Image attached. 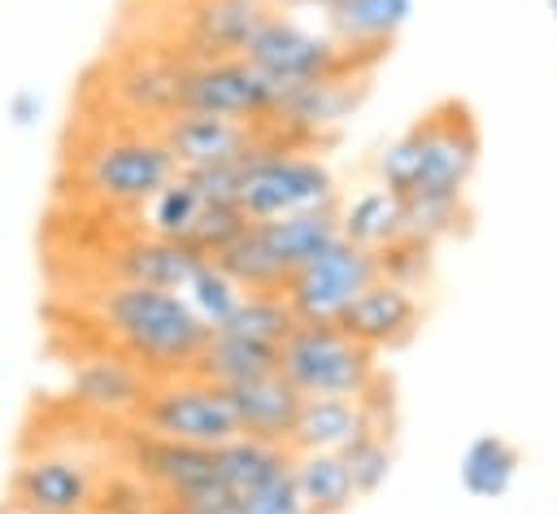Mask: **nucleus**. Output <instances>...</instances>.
Segmentation results:
<instances>
[{
    "label": "nucleus",
    "mask_w": 557,
    "mask_h": 514,
    "mask_svg": "<svg viewBox=\"0 0 557 514\" xmlns=\"http://www.w3.org/2000/svg\"><path fill=\"white\" fill-rule=\"evenodd\" d=\"M91 309H96V322L117 344V353L135 357L152 379L191 375L213 335L196 318V309L187 305L183 292H165V287H148V283L113 279V283L96 287Z\"/></svg>",
    "instance_id": "obj_1"
},
{
    "label": "nucleus",
    "mask_w": 557,
    "mask_h": 514,
    "mask_svg": "<svg viewBox=\"0 0 557 514\" xmlns=\"http://www.w3.org/2000/svg\"><path fill=\"white\" fill-rule=\"evenodd\" d=\"M235 514H313V510L300 501V492H296V484H292V475H287L283 484H274V488H265V492L239 501Z\"/></svg>",
    "instance_id": "obj_34"
},
{
    "label": "nucleus",
    "mask_w": 557,
    "mask_h": 514,
    "mask_svg": "<svg viewBox=\"0 0 557 514\" xmlns=\"http://www.w3.org/2000/svg\"><path fill=\"white\" fill-rule=\"evenodd\" d=\"M431 253L435 244L426 240H413V235H396L392 244H383L374 257H379V274L392 279V283H405V287H422L431 279Z\"/></svg>",
    "instance_id": "obj_33"
},
{
    "label": "nucleus",
    "mask_w": 557,
    "mask_h": 514,
    "mask_svg": "<svg viewBox=\"0 0 557 514\" xmlns=\"http://www.w3.org/2000/svg\"><path fill=\"white\" fill-rule=\"evenodd\" d=\"M296 327H300V318L283 292H248L239 314L226 322V331H239V335H252L265 344H283Z\"/></svg>",
    "instance_id": "obj_30"
},
{
    "label": "nucleus",
    "mask_w": 557,
    "mask_h": 514,
    "mask_svg": "<svg viewBox=\"0 0 557 514\" xmlns=\"http://www.w3.org/2000/svg\"><path fill=\"white\" fill-rule=\"evenodd\" d=\"M278 375L300 396H361L383 370L379 353L344 335L335 322H300L283 340Z\"/></svg>",
    "instance_id": "obj_5"
},
{
    "label": "nucleus",
    "mask_w": 557,
    "mask_h": 514,
    "mask_svg": "<svg viewBox=\"0 0 557 514\" xmlns=\"http://www.w3.org/2000/svg\"><path fill=\"white\" fill-rule=\"evenodd\" d=\"M157 131L183 174L244 161L274 135L270 122H235V118H213V113H174Z\"/></svg>",
    "instance_id": "obj_10"
},
{
    "label": "nucleus",
    "mask_w": 557,
    "mask_h": 514,
    "mask_svg": "<svg viewBox=\"0 0 557 514\" xmlns=\"http://www.w3.org/2000/svg\"><path fill=\"white\" fill-rule=\"evenodd\" d=\"M200 213H205V196H200V187H196V179L191 174H174L148 205H144V231L148 235H161V240H191V231H196V222H200Z\"/></svg>",
    "instance_id": "obj_28"
},
{
    "label": "nucleus",
    "mask_w": 557,
    "mask_h": 514,
    "mask_svg": "<svg viewBox=\"0 0 557 514\" xmlns=\"http://www.w3.org/2000/svg\"><path fill=\"white\" fill-rule=\"evenodd\" d=\"M548 13H553V22H557V0H548Z\"/></svg>",
    "instance_id": "obj_36"
},
{
    "label": "nucleus",
    "mask_w": 557,
    "mask_h": 514,
    "mask_svg": "<svg viewBox=\"0 0 557 514\" xmlns=\"http://www.w3.org/2000/svg\"><path fill=\"white\" fill-rule=\"evenodd\" d=\"M335 205V174L300 152L278 126L274 135L244 161V183H239V209L248 222H270L305 209H326Z\"/></svg>",
    "instance_id": "obj_3"
},
{
    "label": "nucleus",
    "mask_w": 557,
    "mask_h": 514,
    "mask_svg": "<svg viewBox=\"0 0 557 514\" xmlns=\"http://www.w3.org/2000/svg\"><path fill=\"white\" fill-rule=\"evenodd\" d=\"M213 261H218L244 292H283L287 279H292V270H287V266L270 253V244L261 240L257 222H248Z\"/></svg>",
    "instance_id": "obj_27"
},
{
    "label": "nucleus",
    "mask_w": 557,
    "mask_h": 514,
    "mask_svg": "<svg viewBox=\"0 0 557 514\" xmlns=\"http://www.w3.org/2000/svg\"><path fill=\"white\" fill-rule=\"evenodd\" d=\"M183 296H187V305L196 309V318H200L209 331H222V327L239 314V305H244L248 292L209 257V261L191 274V283L183 287Z\"/></svg>",
    "instance_id": "obj_29"
},
{
    "label": "nucleus",
    "mask_w": 557,
    "mask_h": 514,
    "mask_svg": "<svg viewBox=\"0 0 557 514\" xmlns=\"http://www.w3.org/2000/svg\"><path fill=\"white\" fill-rule=\"evenodd\" d=\"M405 205V235L413 240H426V244H440L448 235H457L466 222H470V209L466 200H400Z\"/></svg>",
    "instance_id": "obj_32"
},
{
    "label": "nucleus",
    "mask_w": 557,
    "mask_h": 514,
    "mask_svg": "<svg viewBox=\"0 0 557 514\" xmlns=\"http://www.w3.org/2000/svg\"><path fill=\"white\" fill-rule=\"evenodd\" d=\"M344 335H352L357 344L374 348V353H392V348H405L418 327H422V301L413 287L405 283H392V279H374L335 322Z\"/></svg>",
    "instance_id": "obj_13"
},
{
    "label": "nucleus",
    "mask_w": 557,
    "mask_h": 514,
    "mask_svg": "<svg viewBox=\"0 0 557 514\" xmlns=\"http://www.w3.org/2000/svg\"><path fill=\"white\" fill-rule=\"evenodd\" d=\"M13 505L26 514H87L96 510V479L70 453H35L13 470Z\"/></svg>",
    "instance_id": "obj_12"
},
{
    "label": "nucleus",
    "mask_w": 557,
    "mask_h": 514,
    "mask_svg": "<svg viewBox=\"0 0 557 514\" xmlns=\"http://www.w3.org/2000/svg\"><path fill=\"white\" fill-rule=\"evenodd\" d=\"M361 96H366V74H344V78H318V83L283 87L270 126H278L292 144H305V139H318L322 131L339 126L361 105Z\"/></svg>",
    "instance_id": "obj_14"
},
{
    "label": "nucleus",
    "mask_w": 557,
    "mask_h": 514,
    "mask_svg": "<svg viewBox=\"0 0 557 514\" xmlns=\"http://www.w3.org/2000/svg\"><path fill=\"white\" fill-rule=\"evenodd\" d=\"M152 375L126 357V353H91V357H78L70 366V396L74 405L100 414V418H126L135 423V414L144 409L148 392H152Z\"/></svg>",
    "instance_id": "obj_11"
},
{
    "label": "nucleus",
    "mask_w": 557,
    "mask_h": 514,
    "mask_svg": "<svg viewBox=\"0 0 557 514\" xmlns=\"http://www.w3.org/2000/svg\"><path fill=\"white\" fill-rule=\"evenodd\" d=\"M292 484L313 514H344L361 497L344 453H296Z\"/></svg>",
    "instance_id": "obj_25"
},
{
    "label": "nucleus",
    "mask_w": 557,
    "mask_h": 514,
    "mask_svg": "<svg viewBox=\"0 0 557 514\" xmlns=\"http://www.w3.org/2000/svg\"><path fill=\"white\" fill-rule=\"evenodd\" d=\"M278 362H283V344H265V340L222 327L209 335V344L196 362V375L213 379L218 388H235V383H248L261 375H278Z\"/></svg>",
    "instance_id": "obj_21"
},
{
    "label": "nucleus",
    "mask_w": 557,
    "mask_h": 514,
    "mask_svg": "<svg viewBox=\"0 0 557 514\" xmlns=\"http://www.w3.org/2000/svg\"><path fill=\"white\" fill-rule=\"evenodd\" d=\"M226 396L235 405L239 436L274 440V444H287L292 440V427H296V414H300V401L305 396L283 375H261V379L235 383V388H226Z\"/></svg>",
    "instance_id": "obj_18"
},
{
    "label": "nucleus",
    "mask_w": 557,
    "mask_h": 514,
    "mask_svg": "<svg viewBox=\"0 0 557 514\" xmlns=\"http://www.w3.org/2000/svg\"><path fill=\"white\" fill-rule=\"evenodd\" d=\"M344 462H348L352 484H357L361 497L379 492V488L387 484V475H392V462H396L392 436H383V431H374V427H361L357 440L344 449Z\"/></svg>",
    "instance_id": "obj_31"
},
{
    "label": "nucleus",
    "mask_w": 557,
    "mask_h": 514,
    "mask_svg": "<svg viewBox=\"0 0 557 514\" xmlns=\"http://www.w3.org/2000/svg\"><path fill=\"white\" fill-rule=\"evenodd\" d=\"M483 135L466 100H440L409 131H400L374 161L379 183L400 200H466Z\"/></svg>",
    "instance_id": "obj_2"
},
{
    "label": "nucleus",
    "mask_w": 557,
    "mask_h": 514,
    "mask_svg": "<svg viewBox=\"0 0 557 514\" xmlns=\"http://www.w3.org/2000/svg\"><path fill=\"white\" fill-rule=\"evenodd\" d=\"M209 257L183 240H161V235H135L126 244L113 248V279L126 283H148V287H165V292H183L191 283V274L205 266Z\"/></svg>",
    "instance_id": "obj_17"
},
{
    "label": "nucleus",
    "mask_w": 557,
    "mask_h": 514,
    "mask_svg": "<svg viewBox=\"0 0 557 514\" xmlns=\"http://www.w3.org/2000/svg\"><path fill=\"white\" fill-rule=\"evenodd\" d=\"M135 427L165 436V440L200 444V449H222L226 440L239 436V418H235L226 388H218L213 379H205L196 370L157 379L144 409L135 414Z\"/></svg>",
    "instance_id": "obj_6"
},
{
    "label": "nucleus",
    "mask_w": 557,
    "mask_h": 514,
    "mask_svg": "<svg viewBox=\"0 0 557 514\" xmlns=\"http://www.w3.org/2000/svg\"><path fill=\"white\" fill-rule=\"evenodd\" d=\"M87 514H104V510H87ZM109 514H117V510H109Z\"/></svg>",
    "instance_id": "obj_37"
},
{
    "label": "nucleus",
    "mask_w": 557,
    "mask_h": 514,
    "mask_svg": "<svg viewBox=\"0 0 557 514\" xmlns=\"http://www.w3.org/2000/svg\"><path fill=\"white\" fill-rule=\"evenodd\" d=\"M287 4H309L322 13L326 30L352 48V52H366V57H383L387 44L405 30L409 13H413V0H287Z\"/></svg>",
    "instance_id": "obj_16"
},
{
    "label": "nucleus",
    "mask_w": 557,
    "mask_h": 514,
    "mask_svg": "<svg viewBox=\"0 0 557 514\" xmlns=\"http://www.w3.org/2000/svg\"><path fill=\"white\" fill-rule=\"evenodd\" d=\"M379 279V257L370 248L331 240L318 257L292 270L283 296L292 301L300 322H339V314Z\"/></svg>",
    "instance_id": "obj_8"
},
{
    "label": "nucleus",
    "mask_w": 557,
    "mask_h": 514,
    "mask_svg": "<svg viewBox=\"0 0 557 514\" xmlns=\"http://www.w3.org/2000/svg\"><path fill=\"white\" fill-rule=\"evenodd\" d=\"M339 235L357 248L379 253L383 244H392L396 235H405V205L396 192H387L383 183L352 196L348 205H339Z\"/></svg>",
    "instance_id": "obj_26"
},
{
    "label": "nucleus",
    "mask_w": 557,
    "mask_h": 514,
    "mask_svg": "<svg viewBox=\"0 0 557 514\" xmlns=\"http://www.w3.org/2000/svg\"><path fill=\"white\" fill-rule=\"evenodd\" d=\"M257 231L270 244V253L287 270H296L309 257H318L331 240H339V205L305 209V213H287V218H270V222H257Z\"/></svg>",
    "instance_id": "obj_23"
},
{
    "label": "nucleus",
    "mask_w": 557,
    "mask_h": 514,
    "mask_svg": "<svg viewBox=\"0 0 557 514\" xmlns=\"http://www.w3.org/2000/svg\"><path fill=\"white\" fill-rule=\"evenodd\" d=\"M518 466H522V453L513 440L496 436V431H483L474 436L466 449H461V462H457V479L461 488L474 497V501H496L513 488L518 479Z\"/></svg>",
    "instance_id": "obj_24"
},
{
    "label": "nucleus",
    "mask_w": 557,
    "mask_h": 514,
    "mask_svg": "<svg viewBox=\"0 0 557 514\" xmlns=\"http://www.w3.org/2000/svg\"><path fill=\"white\" fill-rule=\"evenodd\" d=\"M244 57L283 91L318 78H344V74H370L374 57L344 48L331 30H309L287 13H270L261 30L248 39Z\"/></svg>",
    "instance_id": "obj_4"
},
{
    "label": "nucleus",
    "mask_w": 557,
    "mask_h": 514,
    "mask_svg": "<svg viewBox=\"0 0 557 514\" xmlns=\"http://www.w3.org/2000/svg\"><path fill=\"white\" fill-rule=\"evenodd\" d=\"M183 78H187V57H139L117 74V96L126 100L131 113L170 122L183 113Z\"/></svg>",
    "instance_id": "obj_20"
},
{
    "label": "nucleus",
    "mask_w": 557,
    "mask_h": 514,
    "mask_svg": "<svg viewBox=\"0 0 557 514\" xmlns=\"http://www.w3.org/2000/svg\"><path fill=\"white\" fill-rule=\"evenodd\" d=\"M178 174L161 131H126L100 139L83 161V183L109 205H148Z\"/></svg>",
    "instance_id": "obj_7"
},
{
    "label": "nucleus",
    "mask_w": 557,
    "mask_h": 514,
    "mask_svg": "<svg viewBox=\"0 0 557 514\" xmlns=\"http://www.w3.org/2000/svg\"><path fill=\"white\" fill-rule=\"evenodd\" d=\"M4 113H9V122H13L17 131H26V126H35V122L44 118V96H39L35 87H17V91L9 96V105H4Z\"/></svg>",
    "instance_id": "obj_35"
},
{
    "label": "nucleus",
    "mask_w": 557,
    "mask_h": 514,
    "mask_svg": "<svg viewBox=\"0 0 557 514\" xmlns=\"http://www.w3.org/2000/svg\"><path fill=\"white\" fill-rule=\"evenodd\" d=\"M270 0H191L187 9V61L244 57L248 39L270 17Z\"/></svg>",
    "instance_id": "obj_15"
},
{
    "label": "nucleus",
    "mask_w": 557,
    "mask_h": 514,
    "mask_svg": "<svg viewBox=\"0 0 557 514\" xmlns=\"http://www.w3.org/2000/svg\"><path fill=\"white\" fill-rule=\"evenodd\" d=\"M278 109V87L248 57L187 61L183 113H213L235 122H270Z\"/></svg>",
    "instance_id": "obj_9"
},
{
    "label": "nucleus",
    "mask_w": 557,
    "mask_h": 514,
    "mask_svg": "<svg viewBox=\"0 0 557 514\" xmlns=\"http://www.w3.org/2000/svg\"><path fill=\"white\" fill-rule=\"evenodd\" d=\"M361 427L366 418L357 396H305L287 444L296 453H344Z\"/></svg>",
    "instance_id": "obj_22"
},
{
    "label": "nucleus",
    "mask_w": 557,
    "mask_h": 514,
    "mask_svg": "<svg viewBox=\"0 0 557 514\" xmlns=\"http://www.w3.org/2000/svg\"><path fill=\"white\" fill-rule=\"evenodd\" d=\"M213 462H218V479L226 484V492L239 501L283 484L292 475V462H296V449L292 444H274V440H252V436H235L226 440L222 449H213Z\"/></svg>",
    "instance_id": "obj_19"
}]
</instances>
